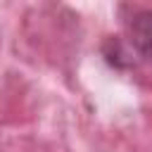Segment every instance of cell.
<instances>
[{
	"mask_svg": "<svg viewBox=\"0 0 152 152\" xmlns=\"http://www.w3.org/2000/svg\"><path fill=\"white\" fill-rule=\"evenodd\" d=\"M131 43L147 62H152V12H140L131 21Z\"/></svg>",
	"mask_w": 152,
	"mask_h": 152,
	"instance_id": "1",
	"label": "cell"
}]
</instances>
